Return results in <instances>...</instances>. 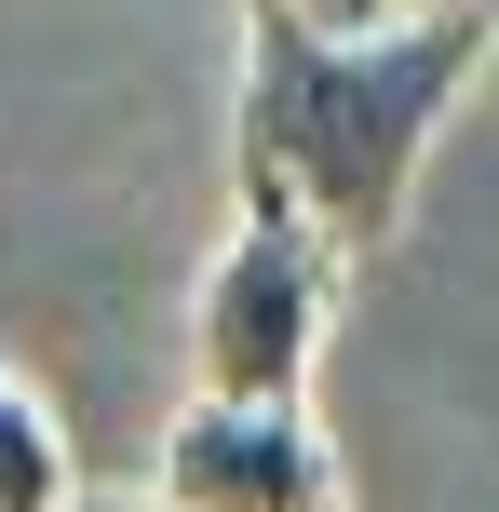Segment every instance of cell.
<instances>
[{
	"mask_svg": "<svg viewBox=\"0 0 499 512\" xmlns=\"http://www.w3.org/2000/svg\"><path fill=\"white\" fill-rule=\"evenodd\" d=\"M486 27L473 14H378V27H270L243 14V203L311 216L338 256L392 243L419 203V162L446 108L473 95Z\"/></svg>",
	"mask_w": 499,
	"mask_h": 512,
	"instance_id": "1",
	"label": "cell"
},
{
	"mask_svg": "<svg viewBox=\"0 0 499 512\" xmlns=\"http://www.w3.org/2000/svg\"><path fill=\"white\" fill-rule=\"evenodd\" d=\"M324 297H338V243L284 203H243V230L216 243L203 297H189V378L216 405H297L324 351Z\"/></svg>",
	"mask_w": 499,
	"mask_h": 512,
	"instance_id": "2",
	"label": "cell"
},
{
	"mask_svg": "<svg viewBox=\"0 0 499 512\" xmlns=\"http://www.w3.org/2000/svg\"><path fill=\"white\" fill-rule=\"evenodd\" d=\"M162 512H338V459H324L311 405H216L189 391L149 472Z\"/></svg>",
	"mask_w": 499,
	"mask_h": 512,
	"instance_id": "3",
	"label": "cell"
},
{
	"mask_svg": "<svg viewBox=\"0 0 499 512\" xmlns=\"http://www.w3.org/2000/svg\"><path fill=\"white\" fill-rule=\"evenodd\" d=\"M81 472H68V432H54V405L0 364V512H68Z\"/></svg>",
	"mask_w": 499,
	"mask_h": 512,
	"instance_id": "4",
	"label": "cell"
},
{
	"mask_svg": "<svg viewBox=\"0 0 499 512\" xmlns=\"http://www.w3.org/2000/svg\"><path fill=\"white\" fill-rule=\"evenodd\" d=\"M243 14H270V27H378L392 0H243Z\"/></svg>",
	"mask_w": 499,
	"mask_h": 512,
	"instance_id": "5",
	"label": "cell"
},
{
	"mask_svg": "<svg viewBox=\"0 0 499 512\" xmlns=\"http://www.w3.org/2000/svg\"><path fill=\"white\" fill-rule=\"evenodd\" d=\"M392 14H473V27H499V0H392Z\"/></svg>",
	"mask_w": 499,
	"mask_h": 512,
	"instance_id": "6",
	"label": "cell"
},
{
	"mask_svg": "<svg viewBox=\"0 0 499 512\" xmlns=\"http://www.w3.org/2000/svg\"><path fill=\"white\" fill-rule=\"evenodd\" d=\"M68 512H162V499H68Z\"/></svg>",
	"mask_w": 499,
	"mask_h": 512,
	"instance_id": "7",
	"label": "cell"
}]
</instances>
